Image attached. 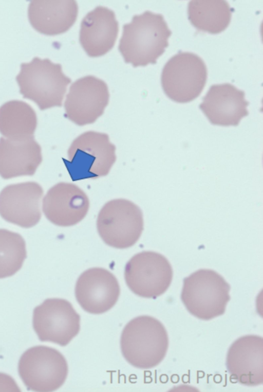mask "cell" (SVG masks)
<instances>
[{
	"label": "cell",
	"instance_id": "d6986e66",
	"mask_svg": "<svg viewBox=\"0 0 263 392\" xmlns=\"http://www.w3.org/2000/svg\"><path fill=\"white\" fill-rule=\"evenodd\" d=\"M78 6L74 0H33L28 9L32 27L47 35H55L68 30L75 23Z\"/></svg>",
	"mask_w": 263,
	"mask_h": 392
},
{
	"label": "cell",
	"instance_id": "3957f363",
	"mask_svg": "<svg viewBox=\"0 0 263 392\" xmlns=\"http://www.w3.org/2000/svg\"><path fill=\"white\" fill-rule=\"evenodd\" d=\"M16 81L23 98L34 101L41 110L61 106L71 81L63 73L60 64L38 57L21 64Z\"/></svg>",
	"mask_w": 263,
	"mask_h": 392
},
{
	"label": "cell",
	"instance_id": "9a60e30c",
	"mask_svg": "<svg viewBox=\"0 0 263 392\" xmlns=\"http://www.w3.org/2000/svg\"><path fill=\"white\" fill-rule=\"evenodd\" d=\"M43 211L46 218L60 226L79 223L87 213L89 201L78 186L61 182L52 187L43 200Z\"/></svg>",
	"mask_w": 263,
	"mask_h": 392
},
{
	"label": "cell",
	"instance_id": "5bb4252c",
	"mask_svg": "<svg viewBox=\"0 0 263 392\" xmlns=\"http://www.w3.org/2000/svg\"><path fill=\"white\" fill-rule=\"evenodd\" d=\"M226 366L231 382L246 386L263 382V338L255 335L241 336L230 347Z\"/></svg>",
	"mask_w": 263,
	"mask_h": 392
},
{
	"label": "cell",
	"instance_id": "ba28073f",
	"mask_svg": "<svg viewBox=\"0 0 263 392\" xmlns=\"http://www.w3.org/2000/svg\"><path fill=\"white\" fill-rule=\"evenodd\" d=\"M207 69L203 60L190 52H180L165 63L161 82L165 95L178 103L197 98L205 85Z\"/></svg>",
	"mask_w": 263,
	"mask_h": 392
},
{
	"label": "cell",
	"instance_id": "8992f818",
	"mask_svg": "<svg viewBox=\"0 0 263 392\" xmlns=\"http://www.w3.org/2000/svg\"><path fill=\"white\" fill-rule=\"evenodd\" d=\"M20 378L28 390L49 392L64 383L68 372L67 362L57 349L46 346H35L21 355L18 365Z\"/></svg>",
	"mask_w": 263,
	"mask_h": 392
},
{
	"label": "cell",
	"instance_id": "603a6c76",
	"mask_svg": "<svg viewBox=\"0 0 263 392\" xmlns=\"http://www.w3.org/2000/svg\"><path fill=\"white\" fill-rule=\"evenodd\" d=\"M0 391H21L14 380L10 376L0 372Z\"/></svg>",
	"mask_w": 263,
	"mask_h": 392
},
{
	"label": "cell",
	"instance_id": "ac0fdd59",
	"mask_svg": "<svg viewBox=\"0 0 263 392\" xmlns=\"http://www.w3.org/2000/svg\"><path fill=\"white\" fill-rule=\"evenodd\" d=\"M42 161L34 136L0 138V175L4 179L33 175Z\"/></svg>",
	"mask_w": 263,
	"mask_h": 392
},
{
	"label": "cell",
	"instance_id": "6da1fadb",
	"mask_svg": "<svg viewBox=\"0 0 263 392\" xmlns=\"http://www.w3.org/2000/svg\"><path fill=\"white\" fill-rule=\"evenodd\" d=\"M171 30L161 14L146 11L123 26L118 49L134 67L155 64L168 45Z\"/></svg>",
	"mask_w": 263,
	"mask_h": 392
},
{
	"label": "cell",
	"instance_id": "4fadbf2b",
	"mask_svg": "<svg viewBox=\"0 0 263 392\" xmlns=\"http://www.w3.org/2000/svg\"><path fill=\"white\" fill-rule=\"evenodd\" d=\"M42 187L26 182L6 186L0 192V215L6 221L30 228L40 221Z\"/></svg>",
	"mask_w": 263,
	"mask_h": 392
},
{
	"label": "cell",
	"instance_id": "7c38bea8",
	"mask_svg": "<svg viewBox=\"0 0 263 392\" xmlns=\"http://www.w3.org/2000/svg\"><path fill=\"white\" fill-rule=\"evenodd\" d=\"M76 299L86 312L99 314L111 309L120 294L118 280L101 268L89 269L79 277L75 287Z\"/></svg>",
	"mask_w": 263,
	"mask_h": 392
},
{
	"label": "cell",
	"instance_id": "2e32d148",
	"mask_svg": "<svg viewBox=\"0 0 263 392\" xmlns=\"http://www.w3.org/2000/svg\"><path fill=\"white\" fill-rule=\"evenodd\" d=\"M245 95L244 91L230 83L214 84L203 97L199 108L212 124L236 126L249 114V102Z\"/></svg>",
	"mask_w": 263,
	"mask_h": 392
},
{
	"label": "cell",
	"instance_id": "277c9868",
	"mask_svg": "<svg viewBox=\"0 0 263 392\" xmlns=\"http://www.w3.org/2000/svg\"><path fill=\"white\" fill-rule=\"evenodd\" d=\"M116 147L107 134L87 131L77 137L63 158L73 181L106 175L116 160Z\"/></svg>",
	"mask_w": 263,
	"mask_h": 392
},
{
	"label": "cell",
	"instance_id": "30bf717a",
	"mask_svg": "<svg viewBox=\"0 0 263 392\" xmlns=\"http://www.w3.org/2000/svg\"><path fill=\"white\" fill-rule=\"evenodd\" d=\"M32 325L41 341L65 346L79 333L80 316L68 300L48 298L34 309Z\"/></svg>",
	"mask_w": 263,
	"mask_h": 392
},
{
	"label": "cell",
	"instance_id": "ffe728a7",
	"mask_svg": "<svg viewBox=\"0 0 263 392\" xmlns=\"http://www.w3.org/2000/svg\"><path fill=\"white\" fill-rule=\"evenodd\" d=\"M232 9L224 0H192L189 2V21L197 30L218 34L229 25Z\"/></svg>",
	"mask_w": 263,
	"mask_h": 392
},
{
	"label": "cell",
	"instance_id": "7402d4cb",
	"mask_svg": "<svg viewBox=\"0 0 263 392\" xmlns=\"http://www.w3.org/2000/svg\"><path fill=\"white\" fill-rule=\"evenodd\" d=\"M26 257L23 238L18 233L0 229V278L16 273L22 268Z\"/></svg>",
	"mask_w": 263,
	"mask_h": 392
},
{
	"label": "cell",
	"instance_id": "5b68a950",
	"mask_svg": "<svg viewBox=\"0 0 263 392\" xmlns=\"http://www.w3.org/2000/svg\"><path fill=\"white\" fill-rule=\"evenodd\" d=\"M230 290L229 284L218 273L200 269L184 278L181 299L192 315L208 320L224 313Z\"/></svg>",
	"mask_w": 263,
	"mask_h": 392
},
{
	"label": "cell",
	"instance_id": "7a4b0ae2",
	"mask_svg": "<svg viewBox=\"0 0 263 392\" xmlns=\"http://www.w3.org/2000/svg\"><path fill=\"white\" fill-rule=\"evenodd\" d=\"M168 337L163 325L148 315L137 316L124 327L120 338L122 354L135 367L147 369L157 366L164 358Z\"/></svg>",
	"mask_w": 263,
	"mask_h": 392
},
{
	"label": "cell",
	"instance_id": "9c48e42d",
	"mask_svg": "<svg viewBox=\"0 0 263 392\" xmlns=\"http://www.w3.org/2000/svg\"><path fill=\"white\" fill-rule=\"evenodd\" d=\"M173 271L167 258L153 251L134 255L126 263L124 278L128 288L136 295L156 298L170 287Z\"/></svg>",
	"mask_w": 263,
	"mask_h": 392
},
{
	"label": "cell",
	"instance_id": "44dd1931",
	"mask_svg": "<svg viewBox=\"0 0 263 392\" xmlns=\"http://www.w3.org/2000/svg\"><path fill=\"white\" fill-rule=\"evenodd\" d=\"M37 124L33 109L21 100H11L0 107V133L8 138L33 136Z\"/></svg>",
	"mask_w": 263,
	"mask_h": 392
},
{
	"label": "cell",
	"instance_id": "52a82bcc",
	"mask_svg": "<svg viewBox=\"0 0 263 392\" xmlns=\"http://www.w3.org/2000/svg\"><path fill=\"white\" fill-rule=\"evenodd\" d=\"M98 233L108 245L126 248L134 245L143 229V213L133 202L117 199L107 202L97 218Z\"/></svg>",
	"mask_w": 263,
	"mask_h": 392
},
{
	"label": "cell",
	"instance_id": "8fae6325",
	"mask_svg": "<svg viewBox=\"0 0 263 392\" xmlns=\"http://www.w3.org/2000/svg\"><path fill=\"white\" fill-rule=\"evenodd\" d=\"M107 84L93 76L73 82L64 103L65 117L78 126L93 123L104 113L109 102Z\"/></svg>",
	"mask_w": 263,
	"mask_h": 392
},
{
	"label": "cell",
	"instance_id": "e0dca14e",
	"mask_svg": "<svg viewBox=\"0 0 263 392\" xmlns=\"http://www.w3.org/2000/svg\"><path fill=\"white\" fill-rule=\"evenodd\" d=\"M119 32V23L114 12L98 6L83 19L80 43L90 57L104 55L114 46Z\"/></svg>",
	"mask_w": 263,
	"mask_h": 392
}]
</instances>
